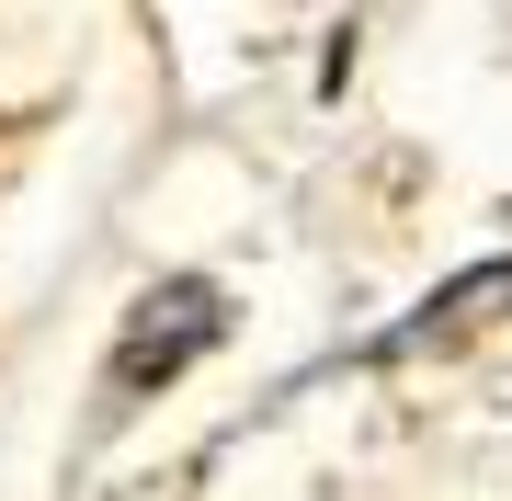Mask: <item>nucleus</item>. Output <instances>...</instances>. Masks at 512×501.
<instances>
[{
    "mask_svg": "<svg viewBox=\"0 0 512 501\" xmlns=\"http://www.w3.org/2000/svg\"><path fill=\"white\" fill-rule=\"evenodd\" d=\"M228 331V297L205 274H171V285H148V297L126 308V353H114V388L126 399H148V388H171V376L194 365L205 342Z\"/></svg>",
    "mask_w": 512,
    "mask_h": 501,
    "instance_id": "f257e3e1",
    "label": "nucleus"
},
{
    "mask_svg": "<svg viewBox=\"0 0 512 501\" xmlns=\"http://www.w3.org/2000/svg\"><path fill=\"white\" fill-rule=\"evenodd\" d=\"M490 308H512V274H501V262H490V274H467V285H444V297L433 308H421V319H399V331H387V342H444V331H467V319H490Z\"/></svg>",
    "mask_w": 512,
    "mask_h": 501,
    "instance_id": "f03ea898",
    "label": "nucleus"
}]
</instances>
